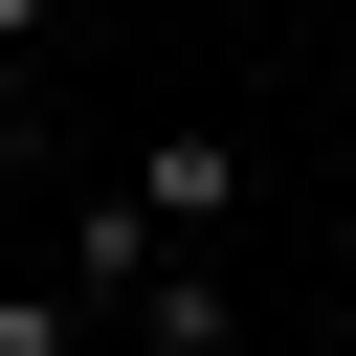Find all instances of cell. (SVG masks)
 Here are the masks:
<instances>
[{"label": "cell", "mask_w": 356, "mask_h": 356, "mask_svg": "<svg viewBox=\"0 0 356 356\" xmlns=\"http://www.w3.org/2000/svg\"><path fill=\"white\" fill-rule=\"evenodd\" d=\"M111 200H134L156 245H222V200H245V156H222V134H134V156H111Z\"/></svg>", "instance_id": "obj_1"}, {"label": "cell", "mask_w": 356, "mask_h": 356, "mask_svg": "<svg viewBox=\"0 0 356 356\" xmlns=\"http://www.w3.org/2000/svg\"><path fill=\"white\" fill-rule=\"evenodd\" d=\"M0 356H111V312L89 289H0Z\"/></svg>", "instance_id": "obj_2"}, {"label": "cell", "mask_w": 356, "mask_h": 356, "mask_svg": "<svg viewBox=\"0 0 356 356\" xmlns=\"http://www.w3.org/2000/svg\"><path fill=\"white\" fill-rule=\"evenodd\" d=\"M44 22H67V0H0V67H44Z\"/></svg>", "instance_id": "obj_3"}]
</instances>
